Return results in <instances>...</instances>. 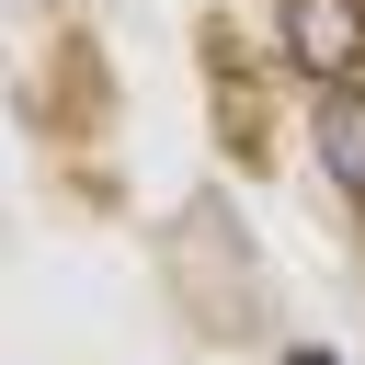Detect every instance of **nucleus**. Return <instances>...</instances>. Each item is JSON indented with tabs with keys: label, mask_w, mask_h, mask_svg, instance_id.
I'll use <instances>...</instances> for the list:
<instances>
[{
	"label": "nucleus",
	"mask_w": 365,
	"mask_h": 365,
	"mask_svg": "<svg viewBox=\"0 0 365 365\" xmlns=\"http://www.w3.org/2000/svg\"><path fill=\"white\" fill-rule=\"evenodd\" d=\"M285 57L308 80H354L365 68V0H285Z\"/></svg>",
	"instance_id": "1"
},
{
	"label": "nucleus",
	"mask_w": 365,
	"mask_h": 365,
	"mask_svg": "<svg viewBox=\"0 0 365 365\" xmlns=\"http://www.w3.org/2000/svg\"><path fill=\"white\" fill-rule=\"evenodd\" d=\"M319 171L342 194H365V91L354 80H319Z\"/></svg>",
	"instance_id": "2"
},
{
	"label": "nucleus",
	"mask_w": 365,
	"mask_h": 365,
	"mask_svg": "<svg viewBox=\"0 0 365 365\" xmlns=\"http://www.w3.org/2000/svg\"><path fill=\"white\" fill-rule=\"evenodd\" d=\"M285 365H342V354H319V342H297V354H285Z\"/></svg>",
	"instance_id": "3"
}]
</instances>
